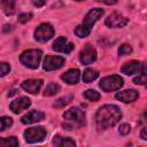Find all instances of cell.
Returning <instances> with one entry per match:
<instances>
[{"label": "cell", "mask_w": 147, "mask_h": 147, "mask_svg": "<svg viewBox=\"0 0 147 147\" xmlns=\"http://www.w3.org/2000/svg\"><path fill=\"white\" fill-rule=\"evenodd\" d=\"M16 2L17 0H1L0 1L2 9L7 15H13L16 11Z\"/></svg>", "instance_id": "cell-19"}, {"label": "cell", "mask_w": 147, "mask_h": 147, "mask_svg": "<svg viewBox=\"0 0 147 147\" xmlns=\"http://www.w3.org/2000/svg\"><path fill=\"white\" fill-rule=\"evenodd\" d=\"M31 17H32V14H31V13L20 14V15H18V22H20V23H25V22H28Z\"/></svg>", "instance_id": "cell-29"}, {"label": "cell", "mask_w": 147, "mask_h": 147, "mask_svg": "<svg viewBox=\"0 0 147 147\" xmlns=\"http://www.w3.org/2000/svg\"><path fill=\"white\" fill-rule=\"evenodd\" d=\"M123 78L117 76V75H111V76H107L105 78L101 79L100 82V87L101 90H103L105 92H111V91H116L119 90L123 86Z\"/></svg>", "instance_id": "cell-5"}, {"label": "cell", "mask_w": 147, "mask_h": 147, "mask_svg": "<svg viewBox=\"0 0 147 147\" xmlns=\"http://www.w3.org/2000/svg\"><path fill=\"white\" fill-rule=\"evenodd\" d=\"M134 84H139V85H144L147 82V75H146V64L141 63V69H140V74L133 79Z\"/></svg>", "instance_id": "cell-21"}, {"label": "cell", "mask_w": 147, "mask_h": 147, "mask_svg": "<svg viewBox=\"0 0 147 147\" xmlns=\"http://www.w3.org/2000/svg\"><path fill=\"white\" fill-rule=\"evenodd\" d=\"M131 52H132L131 46L124 44V45H122V46L119 47V49H118V55H126V54H130Z\"/></svg>", "instance_id": "cell-28"}, {"label": "cell", "mask_w": 147, "mask_h": 147, "mask_svg": "<svg viewBox=\"0 0 147 147\" xmlns=\"http://www.w3.org/2000/svg\"><path fill=\"white\" fill-rule=\"evenodd\" d=\"M42 86V79H26L22 83V88L31 94H37Z\"/></svg>", "instance_id": "cell-13"}, {"label": "cell", "mask_w": 147, "mask_h": 147, "mask_svg": "<svg viewBox=\"0 0 147 147\" xmlns=\"http://www.w3.org/2000/svg\"><path fill=\"white\" fill-rule=\"evenodd\" d=\"M84 96L90 101H98L100 99V94L94 90H86L84 92Z\"/></svg>", "instance_id": "cell-25"}, {"label": "cell", "mask_w": 147, "mask_h": 147, "mask_svg": "<svg viewBox=\"0 0 147 147\" xmlns=\"http://www.w3.org/2000/svg\"><path fill=\"white\" fill-rule=\"evenodd\" d=\"M53 36H54V29L48 23L40 24L36 29V31H34V39L38 40V41H40V42L48 41Z\"/></svg>", "instance_id": "cell-7"}, {"label": "cell", "mask_w": 147, "mask_h": 147, "mask_svg": "<svg viewBox=\"0 0 147 147\" xmlns=\"http://www.w3.org/2000/svg\"><path fill=\"white\" fill-rule=\"evenodd\" d=\"M140 137H141V139H144V140H146V139H147V129H146V127H144V129L141 130Z\"/></svg>", "instance_id": "cell-32"}, {"label": "cell", "mask_w": 147, "mask_h": 147, "mask_svg": "<svg viewBox=\"0 0 147 147\" xmlns=\"http://www.w3.org/2000/svg\"><path fill=\"white\" fill-rule=\"evenodd\" d=\"M79 77H80V72L78 69H70L61 76V78L68 84H77Z\"/></svg>", "instance_id": "cell-17"}, {"label": "cell", "mask_w": 147, "mask_h": 147, "mask_svg": "<svg viewBox=\"0 0 147 147\" xmlns=\"http://www.w3.org/2000/svg\"><path fill=\"white\" fill-rule=\"evenodd\" d=\"M63 127L65 130H72L75 126H82L85 124V113L77 107L67 110L63 114Z\"/></svg>", "instance_id": "cell-3"}, {"label": "cell", "mask_w": 147, "mask_h": 147, "mask_svg": "<svg viewBox=\"0 0 147 147\" xmlns=\"http://www.w3.org/2000/svg\"><path fill=\"white\" fill-rule=\"evenodd\" d=\"M41 55L42 52L40 49H29L22 53V55L20 56V61L22 62V64H24L28 68L37 69L39 67Z\"/></svg>", "instance_id": "cell-4"}, {"label": "cell", "mask_w": 147, "mask_h": 147, "mask_svg": "<svg viewBox=\"0 0 147 147\" xmlns=\"http://www.w3.org/2000/svg\"><path fill=\"white\" fill-rule=\"evenodd\" d=\"M13 125V118L8 116H2L0 117V131H6Z\"/></svg>", "instance_id": "cell-24"}, {"label": "cell", "mask_w": 147, "mask_h": 147, "mask_svg": "<svg viewBox=\"0 0 147 147\" xmlns=\"http://www.w3.org/2000/svg\"><path fill=\"white\" fill-rule=\"evenodd\" d=\"M96 60V51L91 45H85L83 51L79 53V61L83 64H90Z\"/></svg>", "instance_id": "cell-10"}, {"label": "cell", "mask_w": 147, "mask_h": 147, "mask_svg": "<svg viewBox=\"0 0 147 147\" xmlns=\"http://www.w3.org/2000/svg\"><path fill=\"white\" fill-rule=\"evenodd\" d=\"M77 1H82V0H77Z\"/></svg>", "instance_id": "cell-34"}, {"label": "cell", "mask_w": 147, "mask_h": 147, "mask_svg": "<svg viewBox=\"0 0 147 147\" xmlns=\"http://www.w3.org/2000/svg\"><path fill=\"white\" fill-rule=\"evenodd\" d=\"M130 131H131V127H130L129 124H122V125H119V127H118V132H119L121 134H123V136L130 133Z\"/></svg>", "instance_id": "cell-30"}, {"label": "cell", "mask_w": 147, "mask_h": 147, "mask_svg": "<svg viewBox=\"0 0 147 147\" xmlns=\"http://www.w3.org/2000/svg\"><path fill=\"white\" fill-rule=\"evenodd\" d=\"M53 144L55 146H60V147H63V146H67V147H74L76 145V142L71 139V138H68V137H61L59 134L54 136L53 138Z\"/></svg>", "instance_id": "cell-18"}, {"label": "cell", "mask_w": 147, "mask_h": 147, "mask_svg": "<svg viewBox=\"0 0 147 147\" xmlns=\"http://www.w3.org/2000/svg\"><path fill=\"white\" fill-rule=\"evenodd\" d=\"M10 71V65L6 62H0V77L7 75Z\"/></svg>", "instance_id": "cell-27"}, {"label": "cell", "mask_w": 147, "mask_h": 147, "mask_svg": "<svg viewBox=\"0 0 147 147\" xmlns=\"http://www.w3.org/2000/svg\"><path fill=\"white\" fill-rule=\"evenodd\" d=\"M98 77H99V71L93 68H87L83 72V82L84 83H91V82L95 80Z\"/></svg>", "instance_id": "cell-20"}, {"label": "cell", "mask_w": 147, "mask_h": 147, "mask_svg": "<svg viewBox=\"0 0 147 147\" xmlns=\"http://www.w3.org/2000/svg\"><path fill=\"white\" fill-rule=\"evenodd\" d=\"M140 69H141V63L139 61H130L122 67L121 71L125 75H133V74L139 72Z\"/></svg>", "instance_id": "cell-16"}, {"label": "cell", "mask_w": 147, "mask_h": 147, "mask_svg": "<svg viewBox=\"0 0 147 147\" xmlns=\"http://www.w3.org/2000/svg\"><path fill=\"white\" fill-rule=\"evenodd\" d=\"M64 64V59L62 56H55V55H47L44 60V70L46 71H52L60 69Z\"/></svg>", "instance_id": "cell-8"}, {"label": "cell", "mask_w": 147, "mask_h": 147, "mask_svg": "<svg viewBox=\"0 0 147 147\" xmlns=\"http://www.w3.org/2000/svg\"><path fill=\"white\" fill-rule=\"evenodd\" d=\"M32 2H33V5L36 7H42L45 5L46 0H32Z\"/></svg>", "instance_id": "cell-31"}, {"label": "cell", "mask_w": 147, "mask_h": 147, "mask_svg": "<svg viewBox=\"0 0 147 147\" xmlns=\"http://www.w3.org/2000/svg\"><path fill=\"white\" fill-rule=\"evenodd\" d=\"M46 130L42 126H34V127H30L24 132V138L25 141L29 144H37V142H41L45 138H46Z\"/></svg>", "instance_id": "cell-6"}, {"label": "cell", "mask_w": 147, "mask_h": 147, "mask_svg": "<svg viewBox=\"0 0 147 147\" xmlns=\"http://www.w3.org/2000/svg\"><path fill=\"white\" fill-rule=\"evenodd\" d=\"M122 117L121 109L115 105L102 106L95 115V123L99 130H107L113 127Z\"/></svg>", "instance_id": "cell-1"}, {"label": "cell", "mask_w": 147, "mask_h": 147, "mask_svg": "<svg viewBox=\"0 0 147 147\" xmlns=\"http://www.w3.org/2000/svg\"><path fill=\"white\" fill-rule=\"evenodd\" d=\"M70 100H71V96H63V98H60L59 100H56V101H55L54 107H56V108H61V107H63V106L68 105Z\"/></svg>", "instance_id": "cell-26"}, {"label": "cell", "mask_w": 147, "mask_h": 147, "mask_svg": "<svg viewBox=\"0 0 147 147\" xmlns=\"http://www.w3.org/2000/svg\"><path fill=\"white\" fill-rule=\"evenodd\" d=\"M103 13L105 11L101 8H93V9H91L87 13V15L85 16L84 22L75 29V33L79 38H86L91 33V30H92L94 23L103 15Z\"/></svg>", "instance_id": "cell-2"}, {"label": "cell", "mask_w": 147, "mask_h": 147, "mask_svg": "<svg viewBox=\"0 0 147 147\" xmlns=\"http://www.w3.org/2000/svg\"><path fill=\"white\" fill-rule=\"evenodd\" d=\"M127 22H129V20H127L126 17L122 16V15L118 14V13H113V14H110V15L106 18V21H105L106 25L109 26V28H123V26H125V25L127 24Z\"/></svg>", "instance_id": "cell-9"}, {"label": "cell", "mask_w": 147, "mask_h": 147, "mask_svg": "<svg viewBox=\"0 0 147 147\" xmlns=\"http://www.w3.org/2000/svg\"><path fill=\"white\" fill-rule=\"evenodd\" d=\"M18 140L15 137L0 138V147H17Z\"/></svg>", "instance_id": "cell-22"}, {"label": "cell", "mask_w": 147, "mask_h": 147, "mask_svg": "<svg viewBox=\"0 0 147 147\" xmlns=\"http://www.w3.org/2000/svg\"><path fill=\"white\" fill-rule=\"evenodd\" d=\"M138 92L136 90H125V91H122V92H118L116 94V99L119 100V101H123V102H132L134 101L137 98H138Z\"/></svg>", "instance_id": "cell-15"}, {"label": "cell", "mask_w": 147, "mask_h": 147, "mask_svg": "<svg viewBox=\"0 0 147 147\" xmlns=\"http://www.w3.org/2000/svg\"><path fill=\"white\" fill-rule=\"evenodd\" d=\"M103 2L106 5H115L117 2V0H103Z\"/></svg>", "instance_id": "cell-33"}, {"label": "cell", "mask_w": 147, "mask_h": 147, "mask_svg": "<svg viewBox=\"0 0 147 147\" xmlns=\"http://www.w3.org/2000/svg\"><path fill=\"white\" fill-rule=\"evenodd\" d=\"M60 91V86L57 84H54V83H51L46 86L45 91H44V94L46 96H52V95H55L57 92Z\"/></svg>", "instance_id": "cell-23"}, {"label": "cell", "mask_w": 147, "mask_h": 147, "mask_svg": "<svg viewBox=\"0 0 147 147\" xmlns=\"http://www.w3.org/2000/svg\"><path fill=\"white\" fill-rule=\"evenodd\" d=\"M74 44L70 42L67 38L64 37H59L54 44H53V49L55 52H59V53H70L72 49H74Z\"/></svg>", "instance_id": "cell-11"}, {"label": "cell", "mask_w": 147, "mask_h": 147, "mask_svg": "<svg viewBox=\"0 0 147 147\" xmlns=\"http://www.w3.org/2000/svg\"><path fill=\"white\" fill-rule=\"evenodd\" d=\"M30 105H31V100H30L28 96H21V98H18V99L14 100V101L10 103L9 108H10V110H11L13 113L18 114V113H21L22 110L28 109V108L30 107Z\"/></svg>", "instance_id": "cell-12"}, {"label": "cell", "mask_w": 147, "mask_h": 147, "mask_svg": "<svg viewBox=\"0 0 147 147\" xmlns=\"http://www.w3.org/2000/svg\"><path fill=\"white\" fill-rule=\"evenodd\" d=\"M45 118V114L39 110H31L28 114H25L22 117V123L24 124H33L37 122H40Z\"/></svg>", "instance_id": "cell-14"}]
</instances>
